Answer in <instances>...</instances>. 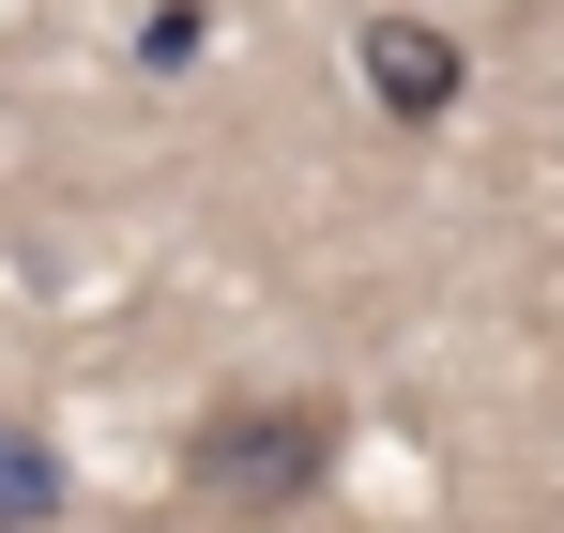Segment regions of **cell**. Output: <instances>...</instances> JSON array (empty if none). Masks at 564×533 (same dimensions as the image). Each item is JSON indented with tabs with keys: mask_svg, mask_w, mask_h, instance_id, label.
I'll return each instance as SVG.
<instances>
[{
	"mask_svg": "<svg viewBox=\"0 0 564 533\" xmlns=\"http://www.w3.org/2000/svg\"><path fill=\"white\" fill-rule=\"evenodd\" d=\"M367 77H381V107H397V122H443L473 62L443 46V31H427V15H381V31H367Z\"/></svg>",
	"mask_w": 564,
	"mask_h": 533,
	"instance_id": "obj_2",
	"label": "cell"
},
{
	"mask_svg": "<svg viewBox=\"0 0 564 533\" xmlns=\"http://www.w3.org/2000/svg\"><path fill=\"white\" fill-rule=\"evenodd\" d=\"M46 519H62V457L31 412H0V533H46Z\"/></svg>",
	"mask_w": 564,
	"mask_h": 533,
	"instance_id": "obj_3",
	"label": "cell"
},
{
	"mask_svg": "<svg viewBox=\"0 0 564 533\" xmlns=\"http://www.w3.org/2000/svg\"><path fill=\"white\" fill-rule=\"evenodd\" d=\"M336 457H351L336 396H229V412H198V443H184V503L198 519H305L336 488Z\"/></svg>",
	"mask_w": 564,
	"mask_h": 533,
	"instance_id": "obj_1",
	"label": "cell"
}]
</instances>
